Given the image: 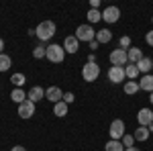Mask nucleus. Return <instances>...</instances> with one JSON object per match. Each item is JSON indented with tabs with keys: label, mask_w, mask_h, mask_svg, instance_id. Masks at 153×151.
I'll return each instance as SVG.
<instances>
[{
	"label": "nucleus",
	"mask_w": 153,
	"mask_h": 151,
	"mask_svg": "<svg viewBox=\"0 0 153 151\" xmlns=\"http://www.w3.org/2000/svg\"><path fill=\"white\" fill-rule=\"evenodd\" d=\"M147 129H149V133H151V135H153V123H151V125H149V127H147Z\"/></svg>",
	"instance_id": "38"
},
{
	"label": "nucleus",
	"mask_w": 153,
	"mask_h": 151,
	"mask_svg": "<svg viewBox=\"0 0 153 151\" xmlns=\"http://www.w3.org/2000/svg\"><path fill=\"white\" fill-rule=\"evenodd\" d=\"M12 68V59L6 53H0V71H8Z\"/></svg>",
	"instance_id": "24"
},
{
	"label": "nucleus",
	"mask_w": 153,
	"mask_h": 151,
	"mask_svg": "<svg viewBox=\"0 0 153 151\" xmlns=\"http://www.w3.org/2000/svg\"><path fill=\"white\" fill-rule=\"evenodd\" d=\"M125 74H127V80H137V78L141 76L137 63H127V65H125Z\"/></svg>",
	"instance_id": "21"
},
{
	"label": "nucleus",
	"mask_w": 153,
	"mask_h": 151,
	"mask_svg": "<svg viewBox=\"0 0 153 151\" xmlns=\"http://www.w3.org/2000/svg\"><path fill=\"white\" fill-rule=\"evenodd\" d=\"M88 25H94V23H98V21H102V10H88Z\"/></svg>",
	"instance_id": "26"
},
{
	"label": "nucleus",
	"mask_w": 153,
	"mask_h": 151,
	"mask_svg": "<svg viewBox=\"0 0 153 151\" xmlns=\"http://www.w3.org/2000/svg\"><path fill=\"white\" fill-rule=\"evenodd\" d=\"M2 49H4V41H2V39H0V53H4V51H2Z\"/></svg>",
	"instance_id": "37"
},
{
	"label": "nucleus",
	"mask_w": 153,
	"mask_h": 151,
	"mask_svg": "<svg viewBox=\"0 0 153 151\" xmlns=\"http://www.w3.org/2000/svg\"><path fill=\"white\" fill-rule=\"evenodd\" d=\"M55 33H57V25L53 23V21H41L35 27V37L39 41H43V43L51 41L55 37Z\"/></svg>",
	"instance_id": "1"
},
{
	"label": "nucleus",
	"mask_w": 153,
	"mask_h": 151,
	"mask_svg": "<svg viewBox=\"0 0 153 151\" xmlns=\"http://www.w3.org/2000/svg\"><path fill=\"white\" fill-rule=\"evenodd\" d=\"M108 135H110V139H114V141H120V139H123V137L127 135V127H125V121H120V118H114V121L110 123Z\"/></svg>",
	"instance_id": "4"
},
{
	"label": "nucleus",
	"mask_w": 153,
	"mask_h": 151,
	"mask_svg": "<svg viewBox=\"0 0 153 151\" xmlns=\"http://www.w3.org/2000/svg\"><path fill=\"white\" fill-rule=\"evenodd\" d=\"M149 102H151V104H153V92L149 94Z\"/></svg>",
	"instance_id": "39"
},
{
	"label": "nucleus",
	"mask_w": 153,
	"mask_h": 151,
	"mask_svg": "<svg viewBox=\"0 0 153 151\" xmlns=\"http://www.w3.org/2000/svg\"><path fill=\"white\" fill-rule=\"evenodd\" d=\"M108 59H110L112 65H118V68H125V65L129 63V57H127V51H125V49H112L110 55H108Z\"/></svg>",
	"instance_id": "6"
},
{
	"label": "nucleus",
	"mask_w": 153,
	"mask_h": 151,
	"mask_svg": "<svg viewBox=\"0 0 153 151\" xmlns=\"http://www.w3.org/2000/svg\"><path fill=\"white\" fill-rule=\"evenodd\" d=\"M68 108H70V104H65V102L61 100L57 104H53V115L57 116V118H63V116L68 115Z\"/></svg>",
	"instance_id": "22"
},
{
	"label": "nucleus",
	"mask_w": 153,
	"mask_h": 151,
	"mask_svg": "<svg viewBox=\"0 0 153 151\" xmlns=\"http://www.w3.org/2000/svg\"><path fill=\"white\" fill-rule=\"evenodd\" d=\"M153 123V108H141L139 112H137V125L139 127H149Z\"/></svg>",
	"instance_id": "10"
},
{
	"label": "nucleus",
	"mask_w": 153,
	"mask_h": 151,
	"mask_svg": "<svg viewBox=\"0 0 153 151\" xmlns=\"http://www.w3.org/2000/svg\"><path fill=\"white\" fill-rule=\"evenodd\" d=\"M61 45H63V49H65V53H71V55L80 51V41L76 39V35H70V37H65Z\"/></svg>",
	"instance_id": "11"
},
{
	"label": "nucleus",
	"mask_w": 153,
	"mask_h": 151,
	"mask_svg": "<svg viewBox=\"0 0 153 151\" xmlns=\"http://www.w3.org/2000/svg\"><path fill=\"white\" fill-rule=\"evenodd\" d=\"M125 151H141V149H139V147H127Z\"/></svg>",
	"instance_id": "36"
},
{
	"label": "nucleus",
	"mask_w": 153,
	"mask_h": 151,
	"mask_svg": "<svg viewBox=\"0 0 153 151\" xmlns=\"http://www.w3.org/2000/svg\"><path fill=\"white\" fill-rule=\"evenodd\" d=\"M100 4H102L100 0H90V8L92 10H100Z\"/></svg>",
	"instance_id": "32"
},
{
	"label": "nucleus",
	"mask_w": 153,
	"mask_h": 151,
	"mask_svg": "<svg viewBox=\"0 0 153 151\" xmlns=\"http://www.w3.org/2000/svg\"><path fill=\"white\" fill-rule=\"evenodd\" d=\"M74 35H76V39H78V41H80V43H92V41H96V31H94V27H92V25H80V27H78V29H76V33H74Z\"/></svg>",
	"instance_id": "2"
},
{
	"label": "nucleus",
	"mask_w": 153,
	"mask_h": 151,
	"mask_svg": "<svg viewBox=\"0 0 153 151\" xmlns=\"http://www.w3.org/2000/svg\"><path fill=\"white\" fill-rule=\"evenodd\" d=\"M88 47H90V49H92V51H96V49H98V41H92V43H88Z\"/></svg>",
	"instance_id": "33"
},
{
	"label": "nucleus",
	"mask_w": 153,
	"mask_h": 151,
	"mask_svg": "<svg viewBox=\"0 0 153 151\" xmlns=\"http://www.w3.org/2000/svg\"><path fill=\"white\" fill-rule=\"evenodd\" d=\"M110 84H120V82L127 80V74H125V68H118V65H110L108 71H106Z\"/></svg>",
	"instance_id": "7"
},
{
	"label": "nucleus",
	"mask_w": 153,
	"mask_h": 151,
	"mask_svg": "<svg viewBox=\"0 0 153 151\" xmlns=\"http://www.w3.org/2000/svg\"><path fill=\"white\" fill-rule=\"evenodd\" d=\"M96 41H98V45L110 43V41H112V31H110V29H100V31H96Z\"/></svg>",
	"instance_id": "15"
},
{
	"label": "nucleus",
	"mask_w": 153,
	"mask_h": 151,
	"mask_svg": "<svg viewBox=\"0 0 153 151\" xmlns=\"http://www.w3.org/2000/svg\"><path fill=\"white\" fill-rule=\"evenodd\" d=\"M137 68H139V74H143V76L151 74V70H153V59L151 57H143L141 61L137 63Z\"/></svg>",
	"instance_id": "16"
},
{
	"label": "nucleus",
	"mask_w": 153,
	"mask_h": 151,
	"mask_svg": "<svg viewBox=\"0 0 153 151\" xmlns=\"http://www.w3.org/2000/svg\"><path fill=\"white\" fill-rule=\"evenodd\" d=\"M74 98H76V96H74L71 92H63V102H65V104H71Z\"/></svg>",
	"instance_id": "30"
},
{
	"label": "nucleus",
	"mask_w": 153,
	"mask_h": 151,
	"mask_svg": "<svg viewBox=\"0 0 153 151\" xmlns=\"http://www.w3.org/2000/svg\"><path fill=\"white\" fill-rule=\"evenodd\" d=\"M118 19H120V8L118 6H106L102 10V21L104 23L114 25V23H118Z\"/></svg>",
	"instance_id": "8"
},
{
	"label": "nucleus",
	"mask_w": 153,
	"mask_h": 151,
	"mask_svg": "<svg viewBox=\"0 0 153 151\" xmlns=\"http://www.w3.org/2000/svg\"><path fill=\"white\" fill-rule=\"evenodd\" d=\"M127 57H129V63H139L145 55H143V49L133 45L131 49H127Z\"/></svg>",
	"instance_id": "14"
},
{
	"label": "nucleus",
	"mask_w": 153,
	"mask_h": 151,
	"mask_svg": "<svg viewBox=\"0 0 153 151\" xmlns=\"http://www.w3.org/2000/svg\"><path fill=\"white\" fill-rule=\"evenodd\" d=\"M133 137H135L137 143H143V141H147L149 137H151V133H149V129H147V127H137V131L133 133Z\"/></svg>",
	"instance_id": "19"
},
{
	"label": "nucleus",
	"mask_w": 153,
	"mask_h": 151,
	"mask_svg": "<svg viewBox=\"0 0 153 151\" xmlns=\"http://www.w3.org/2000/svg\"><path fill=\"white\" fill-rule=\"evenodd\" d=\"M151 23H153V16H151Z\"/></svg>",
	"instance_id": "40"
},
{
	"label": "nucleus",
	"mask_w": 153,
	"mask_h": 151,
	"mask_svg": "<svg viewBox=\"0 0 153 151\" xmlns=\"http://www.w3.org/2000/svg\"><path fill=\"white\" fill-rule=\"evenodd\" d=\"M120 143L125 145V149H127V147H135V137H133V135H125V137L120 139Z\"/></svg>",
	"instance_id": "29"
},
{
	"label": "nucleus",
	"mask_w": 153,
	"mask_h": 151,
	"mask_svg": "<svg viewBox=\"0 0 153 151\" xmlns=\"http://www.w3.org/2000/svg\"><path fill=\"white\" fill-rule=\"evenodd\" d=\"M10 100L14 104H23L25 100H27V92H25L23 88H14L10 92Z\"/></svg>",
	"instance_id": "18"
},
{
	"label": "nucleus",
	"mask_w": 153,
	"mask_h": 151,
	"mask_svg": "<svg viewBox=\"0 0 153 151\" xmlns=\"http://www.w3.org/2000/svg\"><path fill=\"white\" fill-rule=\"evenodd\" d=\"M139 88L145 90V92H153V74H147V76H141V80H139Z\"/></svg>",
	"instance_id": "17"
},
{
	"label": "nucleus",
	"mask_w": 153,
	"mask_h": 151,
	"mask_svg": "<svg viewBox=\"0 0 153 151\" xmlns=\"http://www.w3.org/2000/svg\"><path fill=\"white\" fill-rule=\"evenodd\" d=\"M45 98V90L41 88V86H33L29 92H27V100H31L33 104H37L39 100H43Z\"/></svg>",
	"instance_id": "13"
},
{
	"label": "nucleus",
	"mask_w": 153,
	"mask_h": 151,
	"mask_svg": "<svg viewBox=\"0 0 153 151\" xmlns=\"http://www.w3.org/2000/svg\"><path fill=\"white\" fill-rule=\"evenodd\" d=\"M131 47H133V41H131L129 35H123L120 39H118V49H125V51H127V49H131Z\"/></svg>",
	"instance_id": "27"
},
{
	"label": "nucleus",
	"mask_w": 153,
	"mask_h": 151,
	"mask_svg": "<svg viewBox=\"0 0 153 151\" xmlns=\"http://www.w3.org/2000/svg\"><path fill=\"white\" fill-rule=\"evenodd\" d=\"M45 100H49L51 104H57L63 100V90L59 88V86H49L47 90H45Z\"/></svg>",
	"instance_id": "9"
},
{
	"label": "nucleus",
	"mask_w": 153,
	"mask_h": 151,
	"mask_svg": "<svg viewBox=\"0 0 153 151\" xmlns=\"http://www.w3.org/2000/svg\"><path fill=\"white\" fill-rule=\"evenodd\" d=\"M45 53H47V45H37L35 49H33V57L35 59H43Z\"/></svg>",
	"instance_id": "28"
},
{
	"label": "nucleus",
	"mask_w": 153,
	"mask_h": 151,
	"mask_svg": "<svg viewBox=\"0 0 153 151\" xmlns=\"http://www.w3.org/2000/svg\"><path fill=\"white\" fill-rule=\"evenodd\" d=\"M35 115V104L31 102V100H25L23 104H19V116L21 118H31V116Z\"/></svg>",
	"instance_id": "12"
},
{
	"label": "nucleus",
	"mask_w": 153,
	"mask_h": 151,
	"mask_svg": "<svg viewBox=\"0 0 153 151\" xmlns=\"http://www.w3.org/2000/svg\"><path fill=\"white\" fill-rule=\"evenodd\" d=\"M104 151H125V145H123L120 141L110 139V141H108V143L104 145Z\"/></svg>",
	"instance_id": "25"
},
{
	"label": "nucleus",
	"mask_w": 153,
	"mask_h": 151,
	"mask_svg": "<svg viewBox=\"0 0 153 151\" xmlns=\"http://www.w3.org/2000/svg\"><path fill=\"white\" fill-rule=\"evenodd\" d=\"M98 76H100V65H98V63H88V61H86V63L82 65L84 82H96Z\"/></svg>",
	"instance_id": "5"
},
{
	"label": "nucleus",
	"mask_w": 153,
	"mask_h": 151,
	"mask_svg": "<svg viewBox=\"0 0 153 151\" xmlns=\"http://www.w3.org/2000/svg\"><path fill=\"white\" fill-rule=\"evenodd\" d=\"M123 90H125V94H129V96H133V94H137V92H141V88H139V82H137V80L125 82Z\"/></svg>",
	"instance_id": "20"
},
{
	"label": "nucleus",
	"mask_w": 153,
	"mask_h": 151,
	"mask_svg": "<svg viewBox=\"0 0 153 151\" xmlns=\"http://www.w3.org/2000/svg\"><path fill=\"white\" fill-rule=\"evenodd\" d=\"M145 43H147V45H151V47H153V29H151V31H149V33H145Z\"/></svg>",
	"instance_id": "31"
},
{
	"label": "nucleus",
	"mask_w": 153,
	"mask_h": 151,
	"mask_svg": "<svg viewBox=\"0 0 153 151\" xmlns=\"http://www.w3.org/2000/svg\"><path fill=\"white\" fill-rule=\"evenodd\" d=\"M25 82H27V78H25V74H21V71H19V74H12V76H10V84L14 86V88H23Z\"/></svg>",
	"instance_id": "23"
},
{
	"label": "nucleus",
	"mask_w": 153,
	"mask_h": 151,
	"mask_svg": "<svg viewBox=\"0 0 153 151\" xmlns=\"http://www.w3.org/2000/svg\"><path fill=\"white\" fill-rule=\"evenodd\" d=\"M88 63H96V55H94V53L88 55Z\"/></svg>",
	"instance_id": "35"
},
{
	"label": "nucleus",
	"mask_w": 153,
	"mask_h": 151,
	"mask_svg": "<svg viewBox=\"0 0 153 151\" xmlns=\"http://www.w3.org/2000/svg\"><path fill=\"white\" fill-rule=\"evenodd\" d=\"M45 57H47L51 63H61V61L65 59V49H63V45H59V43H49Z\"/></svg>",
	"instance_id": "3"
},
{
	"label": "nucleus",
	"mask_w": 153,
	"mask_h": 151,
	"mask_svg": "<svg viewBox=\"0 0 153 151\" xmlns=\"http://www.w3.org/2000/svg\"><path fill=\"white\" fill-rule=\"evenodd\" d=\"M10 151H27V147H23V145H14Z\"/></svg>",
	"instance_id": "34"
}]
</instances>
